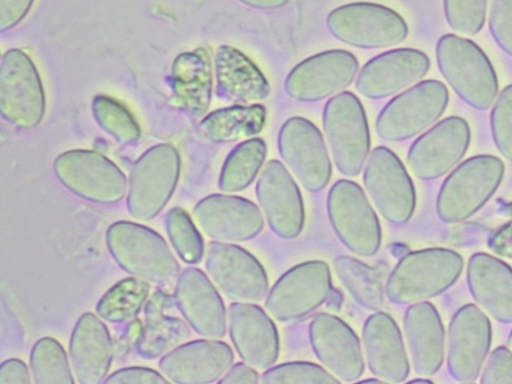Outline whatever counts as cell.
Masks as SVG:
<instances>
[{"mask_svg":"<svg viewBox=\"0 0 512 384\" xmlns=\"http://www.w3.org/2000/svg\"><path fill=\"white\" fill-rule=\"evenodd\" d=\"M438 68L448 84L468 106L487 110L498 94V79L484 51L472 40L445 34L436 44Z\"/></svg>","mask_w":512,"mask_h":384,"instance_id":"obj_1","label":"cell"},{"mask_svg":"<svg viewBox=\"0 0 512 384\" xmlns=\"http://www.w3.org/2000/svg\"><path fill=\"white\" fill-rule=\"evenodd\" d=\"M463 269V259L447 248L408 253L396 264L385 292L396 304H413L435 297L452 286Z\"/></svg>","mask_w":512,"mask_h":384,"instance_id":"obj_2","label":"cell"},{"mask_svg":"<svg viewBox=\"0 0 512 384\" xmlns=\"http://www.w3.org/2000/svg\"><path fill=\"white\" fill-rule=\"evenodd\" d=\"M106 244L117 264L137 278L165 284L179 273V264L165 240L143 225L113 223L107 229Z\"/></svg>","mask_w":512,"mask_h":384,"instance_id":"obj_3","label":"cell"},{"mask_svg":"<svg viewBox=\"0 0 512 384\" xmlns=\"http://www.w3.org/2000/svg\"><path fill=\"white\" fill-rule=\"evenodd\" d=\"M503 175L504 164L494 155H476L463 161L439 190L436 202L439 218L446 223H457L472 216L491 198Z\"/></svg>","mask_w":512,"mask_h":384,"instance_id":"obj_4","label":"cell"},{"mask_svg":"<svg viewBox=\"0 0 512 384\" xmlns=\"http://www.w3.org/2000/svg\"><path fill=\"white\" fill-rule=\"evenodd\" d=\"M323 127L338 171L357 176L370 150L367 118L359 99L348 91L330 98L323 109Z\"/></svg>","mask_w":512,"mask_h":384,"instance_id":"obj_5","label":"cell"},{"mask_svg":"<svg viewBox=\"0 0 512 384\" xmlns=\"http://www.w3.org/2000/svg\"><path fill=\"white\" fill-rule=\"evenodd\" d=\"M448 102L449 92L441 81H421L384 106L376 120V132L386 141L412 138L436 122Z\"/></svg>","mask_w":512,"mask_h":384,"instance_id":"obj_6","label":"cell"},{"mask_svg":"<svg viewBox=\"0 0 512 384\" xmlns=\"http://www.w3.org/2000/svg\"><path fill=\"white\" fill-rule=\"evenodd\" d=\"M327 212L333 230L348 250L363 257L376 254L381 245L379 220L357 183L336 181L327 196Z\"/></svg>","mask_w":512,"mask_h":384,"instance_id":"obj_7","label":"cell"},{"mask_svg":"<svg viewBox=\"0 0 512 384\" xmlns=\"http://www.w3.org/2000/svg\"><path fill=\"white\" fill-rule=\"evenodd\" d=\"M326 23L338 40L362 49L394 46L408 35L405 20L394 10L376 3L339 6L329 13Z\"/></svg>","mask_w":512,"mask_h":384,"instance_id":"obj_8","label":"cell"},{"mask_svg":"<svg viewBox=\"0 0 512 384\" xmlns=\"http://www.w3.org/2000/svg\"><path fill=\"white\" fill-rule=\"evenodd\" d=\"M177 151L168 144L146 151L131 171L127 208L133 218H154L171 197L179 175Z\"/></svg>","mask_w":512,"mask_h":384,"instance_id":"obj_9","label":"cell"},{"mask_svg":"<svg viewBox=\"0 0 512 384\" xmlns=\"http://www.w3.org/2000/svg\"><path fill=\"white\" fill-rule=\"evenodd\" d=\"M332 291L326 262L312 260L285 272L266 296L265 309L276 320L289 322L317 309Z\"/></svg>","mask_w":512,"mask_h":384,"instance_id":"obj_10","label":"cell"},{"mask_svg":"<svg viewBox=\"0 0 512 384\" xmlns=\"http://www.w3.org/2000/svg\"><path fill=\"white\" fill-rule=\"evenodd\" d=\"M363 182L384 219L394 225L409 221L416 205L415 189L404 165L392 150L384 146L373 149Z\"/></svg>","mask_w":512,"mask_h":384,"instance_id":"obj_11","label":"cell"},{"mask_svg":"<svg viewBox=\"0 0 512 384\" xmlns=\"http://www.w3.org/2000/svg\"><path fill=\"white\" fill-rule=\"evenodd\" d=\"M54 171L72 193L99 204L119 202L126 191L122 171L103 155L86 150H72L59 155Z\"/></svg>","mask_w":512,"mask_h":384,"instance_id":"obj_12","label":"cell"},{"mask_svg":"<svg viewBox=\"0 0 512 384\" xmlns=\"http://www.w3.org/2000/svg\"><path fill=\"white\" fill-rule=\"evenodd\" d=\"M0 109L15 126L29 129L42 120L45 95L31 59L19 49L7 51L1 60Z\"/></svg>","mask_w":512,"mask_h":384,"instance_id":"obj_13","label":"cell"},{"mask_svg":"<svg viewBox=\"0 0 512 384\" xmlns=\"http://www.w3.org/2000/svg\"><path fill=\"white\" fill-rule=\"evenodd\" d=\"M281 158L301 185L310 192L321 191L329 182L331 162L319 129L303 117H291L278 134Z\"/></svg>","mask_w":512,"mask_h":384,"instance_id":"obj_14","label":"cell"},{"mask_svg":"<svg viewBox=\"0 0 512 384\" xmlns=\"http://www.w3.org/2000/svg\"><path fill=\"white\" fill-rule=\"evenodd\" d=\"M470 140L467 121L459 116H449L413 142L407 154L408 166L421 180L437 179L462 159Z\"/></svg>","mask_w":512,"mask_h":384,"instance_id":"obj_15","label":"cell"},{"mask_svg":"<svg viewBox=\"0 0 512 384\" xmlns=\"http://www.w3.org/2000/svg\"><path fill=\"white\" fill-rule=\"evenodd\" d=\"M205 267L221 292L237 302L261 300L268 291V277L261 263L240 246L211 242Z\"/></svg>","mask_w":512,"mask_h":384,"instance_id":"obj_16","label":"cell"},{"mask_svg":"<svg viewBox=\"0 0 512 384\" xmlns=\"http://www.w3.org/2000/svg\"><path fill=\"white\" fill-rule=\"evenodd\" d=\"M358 68V60L348 51L321 52L297 64L287 75L284 88L297 101H320L349 86Z\"/></svg>","mask_w":512,"mask_h":384,"instance_id":"obj_17","label":"cell"},{"mask_svg":"<svg viewBox=\"0 0 512 384\" xmlns=\"http://www.w3.org/2000/svg\"><path fill=\"white\" fill-rule=\"evenodd\" d=\"M491 343V324L474 304L461 307L448 329L447 367L451 377L461 383L474 382Z\"/></svg>","mask_w":512,"mask_h":384,"instance_id":"obj_18","label":"cell"},{"mask_svg":"<svg viewBox=\"0 0 512 384\" xmlns=\"http://www.w3.org/2000/svg\"><path fill=\"white\" fill-rule=\"evenodd\" d=\"M256 196L271 230L282 239H294L304 225V206L299 188L278 160H270L262 171Z\"/></svg>","mask_w":512,"mask_h":384,"instance_id":"obj_19","label":"cell"},{"mask_svg":"<svg viewBox=\"0 0 512 384\" xmlns=\"http://www.w3.org/2000/svg\"><path fill=\"white\" fill-rule=\"evenodd\" d=\"M193 215L205 234L220 242L250 240L264 226L259 208L252 201L233 195H209L195 205Z\"/></svg>","mask_w":512,"mask_h":384,"instance_id":"obj_20","label":"cell"},{"mask_svg":"<svg viewBox=\"0 0 512 384\" xmlns=\"http://www.w3.org/2000/svg\"><path fill=\"white\" fill-rule=\"evenodd\" d=\"M308 332L316 357L335 377L344 382L361 377L364 361L360 341L342 319L328 313L317 314L310 321Z\"/></svg>","mask_w":512,"mask_h":384,"instance_id":"obj_21","label":"cell"},{"mask_svg":"<svg viewBox=\"0 0 512 384\" xmlns=\"http://www.w3.org/2000/svg\"><path fill=\"white\" fill-rule=\"evenodd\" d=\"M429 68L430 60L420 50H389L370 59L361 68L356 88L367 98H386L422 79Z\"/></svg>","mask_w":512,"mask_h":384,"instance_id":"obj_22","label":"cell"},{"mask_svg":"<svg viewBox=\"0 0 512 384\" xmlns=\"http://www.w3.org/2000/svg\"><path fill=\"white\" fill-rule=\"evenodd\" d=\"M229 333L240 358L250 366L269 368L279 353L275 324L259 306L235 302L229 307Z\"/></svg>","mask_w":512,"mask_h":384,"instance_id":"obj_23","label":"cell"},{"mask_svg":"<svg viewBox=\"0 0 512 384\" xmlns=\"http://www.w3.org/2000/svg\"><path fill=\"white\" fill-rule=\"evenodd\" d=\"M233 359L228 344L209 338L178 346L161 358L159 368L174 383L205 384L217 381Z\"/></svg>","mask_w":512,"mask_h":384,"instance_id":"obj_24","label":"cell"},{"mask_svg":"<svg viewBox=\"0 0 512 384\" xmlns=\"http://www.w3.org/2000/svg\"><path fill=\"white\" fill-rule=\"evenodd\" d=\"M174 298L177 308L197 334L210 339L225 335L223 301L201 270L187 268L180 274Z\"/></svg>","mask_w":512,"mask_h":384,"instance_id":"obj_25","label":"cell"},{"mask_svg":"<svg viewBox=\"0 0 512 384\" xmlns=\"http://www.w3.org/2000/svg\"><path fill=\"white\" fill-rule=\"evenodd\" d=\"M362 339L369 370L383 382L400 383L409 374L401 332L393 318L381 311L370 315Z\"/></svg>","mask_w":512,"mask_h":384,"instance_id":"obj_26","label":"cell"},{"mask_svg":"<svg viewBox=\"0 0 512 384\" xmlns=\"http://www.w3.org/2000/svg\"><path fill=\"white\" fill-rule=\"evenodd\" d=\"M473 298L495 320L512 323V268L486 253H475L467 266Z\"/></svg>","mask_w":512,"mask_h":384,"instance_id":"obj_27","label":"cell"},{"mask_svg":"<svg viewBox=\"0 0 512 384\" xmlns=\"http://www.w3.org/2000/svg\"><path fill=\"white\" fill-rule=\"evenodd\" d=\"M69 352L79 383L103 382L112 360V342L105 324L92 313L83 314L72 331Z\"/></svg>","mask_w":512,"mask_h":384,"instance_id":"obj_28","label":"cell"},{"mask_svg":"<svg viewBox=\"0 0 512 384\" xmlns=\"http://www.w3.org/2000/svg\"><path fill=\"white\" fill-rule=\"evenodd\" d=\"M404 331L414 371L420 376L434 375L444 358V328L435 307L426 301L409 306Z\"/></svg>","mask_w":512,"mask_h":384,"instance_id":"obj_29","label":"cell"},{"mask_svg":"<svg viewBox=\"0 0 512 384\" xmlns=\"http://www.w3.org/2000/svg\"><path fill=\"white\" fill-rule=\"evenodd\" d=\"M216 94L219 98L251 103L269 96L270 85L256 64L238 49L223 45L215 55Z\"/></svg>","mask_w":512,"mask_h":384,"instance_id":"obj_30","label":"cell"},{"mask_svg":"<svg viewBox=\"0 0 512 384\" xmlns=\"http://www.w3.org/2000/svg\"><path fill=\"white\" fill-rule=\"evenodd\" d=\"M171 80L176 103L195 116L204 114L212 94V72L207 51L197 48L177 56Z\"/></svg>","mask_w":512,"mask_h":384,"instance_id":"obj_31","label":"cell"},{"mask_svg":"<svg viewBox=\"0 0 512 384\" xmlns=\"http://www.w3.org/2000/svg\"><path fill=\"white\" fill-rule=\"evenodd\" d=\"M169 304L171 298L156 291L145 305V324L135 345L141 357L156 358L189 337L190 331L181 319L164 314Z\"/></svg>","mask_w":512,"mask_h":384,"instance_id":"obj_32","label":"cell"},{"mask_svg":"<svg viewBox=\"0 0 512 384\" xmlns=\"http://www.w3.org/2000/svg\"><path fill=\"white\" fill-rule=\"evenodd\" d=\"M261 104L233 105L215 110L201 122L205 136L218 143L232 142L259 134L266 121Z\"/></svg>","mask_w":512,"mask_h":384,"instance_id":"obj_33","label":"cell"},{"mask_svg":"<svg viewBox=\"0 0 512 384\" xmlns=\"http://www.w3.org/2000/svg\"><path fill=\"white\" fill-rule=\"evenodd\" d=\"M266 144L258 137L235 146L227 156L219 177L223 192H238L247 188L257 176L266 157Z\"/></svg>","mask_w":512,"mask_h":384,"instance_id":"obj_34","label":"cell"},{"mask_svg":"<svg viewBox=\"0 0 512 384\" xmlns=\"http://www.w3.org/2000/svg\"><path fill=\"white\" fill-rule=\"evenodd\" d=\"M333 265L352 298L368 310L379 311L383 305V288L376 272L359 260L345 255L337 256Z\"/></svg>","mask_w":512,"mask_h":384,"instance_id":"obj_35","label":"cell"},{"mask_svg":"<svg viewBox=\"0 0 512 384\" xmlns=\"http://www.w3.org/2000/svg\"><path fill=\"white\" fill-rule=\"evenodd\" d=\"M149 288V284L143 279L125 278L101 297L96 312L111 323L134 320L149 294Z\"/></svg>","mask_w":512,"mask_h":384,"instance_id":"obj_36","label":"cell"},{"mask_svg":"<svg viewBox=\"0 0 512 384\" xmlns=\"http://www.w3.org/2000/svg\"><path fill=\"white\" fill-rule=\"evenodd\" d=\"M30 365L36 384H72L74 382L65 351L53 338L44 337L34 344Z\"/></svg>","mask_w":512,"mask_h":384,"instance_id":"obj_37","label":"cell"},{"mask_svg":"<svg viewBox=\"0 0 512 384\" xmlns=\"http://www.w3.org/2000/svg\"><path fill=\"white\" fill-rule=\"evenodd\" d=\"M165 226L171 244L179 257L189 263L199 262L203 256V241L190 216L175 207L165 216Z\"/></svg>","mask_w":512,"mask_h":384,"instance_id":"obj_38","label":"cell"},{"mask_svg":"<svg viewBox=\"0 0 512 384\" xmlns=\"http://www.w3.org/2000/svg\"><path fill=\"white\" fill-rule=\"evenodd\" d=\"M95 118L100 125L121 143H130L139 137V127L130 112L116 100L97 96L93 102Z\"/></svg>","mask_w":512,"mask_h":384,"instance_id":"obj_39","label":"cell"},{"mask_svg":"<svg viewBox=\"0 0 512 384\" xmlns=\"http://www.w3.org/2000/svg\"><path fill=\"white\" fill-rule=\"evenodd\" d=\"M261 381L264 384H337L340 382L321 366L302 361L274 366L263 373Z\"/></svg>","mask_w":512,"mask_h":384,"instance_id":"obj_40","label":"cell"},{"mask_svg":"<svg viewBox=\"0 0 512 384\" xmlns=\"http://www.w3.org/2000/svg\"><path fill=\"white\" fill-rule=\"evenodd\" d=\"M488 0H443L449 27L465 35L478 34L485 24Z\"/></svg>","mask_w":512,"mask_h":384,"instance_id":"obj_41","label":"cell"},{"mask_svg":"<svg viewBox=\"0 0 512 384\" xmlns=\"http://www.w3.org/2000/svg\"><path fill=\"white\" fill-rule=\"evenodd\" d=\"M490 126L498 151L512 162V84L499 93L491 110Z\"/></svg>","mask_w":512,"mask_h":384,"instance_id":"obj_42","label":"cell"},{"mask_svg":"<svg viewBox=\"0 0 512 384\" xmlns=\"http://www.w3.org/2000/svg\"><path fill=\"white\" fill-rule=\"evenodd\" d=\"M488 24L497 45L512 57V0H490Z\"/></svg>","mask_w":512,"mask_h":384,"instance_id":"obj_43","label":"cell"},{"mask_svg":"<svg viewBox=\"0 0 512 384\" xmlns=\"http://www.w3.org/2000/svg\"><path fill=\"white\" fill-rule=\"evenodd\" d=\"M481 383H512V351L506 347L495 349L484 368Z\"/></svg>","mask_w":512,"mask_h":384,"instance_id":"obj_44","label":"cell"},{"mask_svg":"<svg viewBox=\"0 0 512 384\" xmlns=\"http://www.w3.org/2000/svg\"><path fill=\"white\" fill-rule=\"evenodd\" d=\"M105 383H167L168 380L161 376L158 372L142 367H129L120 369L111 374Z\"/></svg>","mask_w":512,"mask_h":384,"instance_id":"obj_45","label":"cell"},{"mask_svg":"<svg viewBox=\"0 0 512 384\" xmlns=\"http://www.w3.org/2000/svg\"><path fill=\"white\" fill-rule=\"evenodd\" d=\"M33 0H0V29H10L26 15Z\"/></svg>","mask_w":512,"mask_h":384,"instance_id":"obj_46","label":"cell"},{"mask_svg":"<svg viewBox=\"0 0 512 384\" xmlns=\"http://www.w3.org/2000/svg\"><path fill=\"white\" fill-rule=\"evenodd\" d=\"M487 244L495 254L512 259V220L494 230Z\"/></svg>","mask_w":512,"mask_h":384,"instance_id":"obj_47","label":"cell"},{"mask_svg":"<svg viewBox=\"0 0 512 384\" xmlns=\"http://www.w3.org/2000/svg\"><path fill=\"white\" fill-rule=\"evenodd\" d=\"M27 366L20 359H8L0 367V384H28Z\"/></svg>","mask_w":512,"mask_h":384,"instance_id":"obj_48","label":"cell"},{"mask_svg":"<svg viewBox=\"0 0 512 384\" xmlns=\"http://www.w3.org/2000/svg\"><path fill=\"white\" fill-rule=\"evenodd\" d=\"M247 363H237L218 381L219 383H249L259 382L258 373Z\"/></svg>","mask_w":512,"mask_h":384,"instance_id":"obj_49","label":"cell"},{"mask_svg":"<svg viewBox=\"0 0 512 384\" xmlns=\"http://www.w3.org/2000/svg\"><path fill=\"white\" fill-rule=\"evenodd\" d=\"M257 9H276L285 5L289 0H239Z\"/></svg>","mask_w":512,"mask_h":384,"instance_id":"obj_50","label":"cell"},{"mask_svg":"<svg viewBox=\"0 0 512 384\" xmlns=\"http://www.w3.org/2000/svg\"><path fill=\"white\" fill-rule=\"evenodd\" d=\"M507 344H508V348L512 351V331H511V333L509 335Z\"/></svg>","mask_w":512,"mask_h":384,"instance_id":"obj_51","label":"cell"},{"mask_svg":"<svg viewBox=\"0 0 512 384\" xmlns=\"http://www.w3.org/2000/svg\"><path fill=\"white\" fill-rule=\"evenodd\" d=\"M411 382H430V381L425 380V379H416V380H412Z\"/></svg>","mask_w":512,"mask_h":384,"instance_id":"obj_52","label":"cell"}]
</instances>
